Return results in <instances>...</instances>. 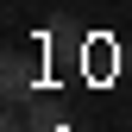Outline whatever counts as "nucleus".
<instances>
[{
    "instance_id": "1",
    "label": "nucleus",
    "mask_w": 132,
    "mask_h": 132,
    "mask_svg": "<svg viewBox=\"0 0 132 132\" xmlns=\"http://www.w3.org/2000/svg\"><path fill=\"white\" fill-rule=\"evenodd\" d=\"M31 76H38V69H31L25 51H6V57H0V88H6V107H19L25 94H31Z\"/></svg>"
},
{
    "instance_id": "2",
    "label": "nucleus",
    "mask_w": 132,
    "mask_h": 132,
    "mask_svg": "<svg viewBox=\"0 0 132 132\" xmlns=\"http://www.w3.org/2000/svg\"><path fill=\"white\" fill-rule=\"evenodd\" d=\"M0 132H31V120H25L19 107H6V120H0Z\"/></svg>"
}]
</instances>
